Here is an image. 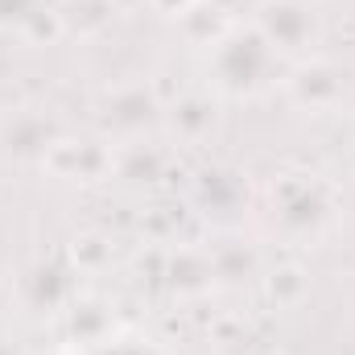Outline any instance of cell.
<instances>
[{
    "label": "cell",
    "instance_id": "4",
    "mask_svg": "<svg viewBox=\"0 0 355 355\" xmlns=\"http://www.w3.org/2000/svg\"><path fill=\"white\" fill-rule=\"evenodd\" d=\"M91 355H153L149 347H137V343H112V347H95Z\"/></svg>",
    "mask_w": 355,
    "mask_h": 355
},
{
    "label": "cell",
    "instance_id": "1",
    "mask_svg": "<svg viewBox=\"0 0 355 355\" xmlns=\"http://www.w3.org/2000/svg\"><path fill=\"white\" fill-rule=\"evenodd\" d=\"M211 83L232 99H257L281 83L285 54L268 42L257 25H232L211 46Z\"/></svg>",
    "mask_w": 355,
    "mask_h": 355
},
{
    "label": "cell",
    "instance_id": "2",
    "mask_svg": "<svg viewBox=\"0 0 355 355\" xmlns=\"http://www.w3.org/2000/svg\"><path fill=\"white\" fill-rule=\"evenodd\" d=\"M268 42L289 58L297 50H306L310 42H318V12L302 0H268L261 4L257 21H252Z\"/></svg>",
    "mask_w": 355,
    "mask_h": 355
},
{
    "label": "cell",
    "instance_id": "3",
    "mask_svg": "<svg viewBox=\"0 0 355 355\" xmlns=\"http://www.w3.org/2000/svg\"><path fill=\"white\" fill-rule=\"evenodd\" d=\"M46 0H0V33H21L42 17Z\"/></svg>",
    "mask_w": 355,
    "mask_h": 355
}]
</instances>
